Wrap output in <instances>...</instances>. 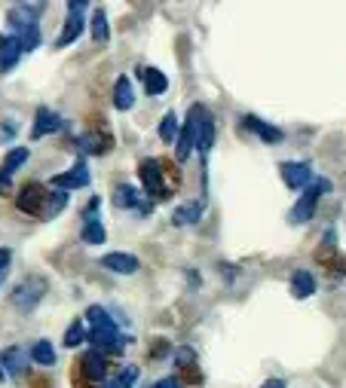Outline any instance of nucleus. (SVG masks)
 <instances>
[{
  "mask_svg": "<svg viewBox=\"0 0 346 388\" xmlns=\"http://www.w3.org/2000/svg\"><path fill=\"white\" fill-rule=\"evenodd\" d=\"M166 162L159 159H141L138 162V178H141V187L154 202H163L172 196V187H166Z\"/></svg>",
  "mask_w": 346,
  "mask_h": 388,
  "instance_id": "f257e3e1",
  "label": "nucleus"
},
{
  "mask_svg": "<svg viewBox=\"0 0 346 388\" xmlns=\"http://www.w3.org/2000/svg\"><path fill=\"white\" fill-rule=\"evenodd\" d=\"M44 293H46V278H40V275H28V278H22V282L13 288L10 300H13V306H15V309L28 315V312L37 309V303L44 300Z\"/></svg>",
  "mask_w": 346,
  "mask_h": 388,
  "instance_id": "f03ea898",
  "label": "nucleus"
},
{
  "mask_svg": "<svg viewBox=\"0 0 346 388\" xmlns=\"http://www.w3.org/2000/svg\"><path fill=\"white\" fill-rule=\"evenodd\" d=\"M325 193H331V181H325V178L313 181L307 190H303L300 202L291 208L288 221H291V223H307V221H313V214H316V208H319V199H322Z\"/></svg>",
  "mask_w": 346,
  "mask_h": 388,
  "instance_id": "7ed1b4c3",
  "label": "nucleus"
},
{
  "mask_svg": "<svg viewBox=\"0 0 346 388\" xmlns=\"http://www.w3.org/2000/svg\"><path fill=\"white\" fill-rule=\"evenodd\" d=\"M15 205L28 217H46L49 214V190L40 187V183H25L19 190V196H15Z\"/></svg>",
  "mask_w": 346,
  "mask_h": 388,
  "instance_id": "20e7f679",
  "label": "nucleus"
},
{
  "mask_svg": "<svg viewBox=\"0 0 346 388\" xmlns=\"http://www.w3.org/2000/svg\"><path fill=\"white\" fill-rule=\"evenodd\" d=\"M193 111H197V150H199V156L206 159L215 147L218 129H215V120H212V113H208L206 104H193Z\"/></svg>",
  "mask_w": 346,
  "mask_h": 388,
  "instance_id": "39448f33",
  "label": "nucleus"
},
{
  "mask_svg": "<svg viewBox=\"0 0 346 388\" xmlns=\"http://www.w3.org/2000/svg\"><path fill=\"white\" fill-rule=\"evenodd\" d=\"M77 370H80V376L86 379L89 385L92 382L98 385V382H105V379H107V373H111V364H107V355H101V352L89 349L86 355L77 361Z\"/></svg>",
  "mask_w": 346,
  "mask_h": 388,
  "instance_id": "423d86ee",
  "label": "nucleus"
},
{
  "mask_svg": "<svg viewBox=\"0 0 346 388\" xmlns=\"http://www.w3.org/2000/svg\"><path fill=\"white\" fill-rule=\"evenodd\" d=\"M114 208H120V211H138V214H150V202H145V196H141L135 187H129V183H117L114 187Z\"/></svg>",
  "mask_w": 346,
  "mask_h": 388,
  "instance_id": "0eeeda50",
  "label": "nucleus"
},
{
  "mask_svg": "<svg viewBox=\"0 0 346 388\" xmlns=\"http://www.w3.org/2000/svg\"><path fill=\"white\" fill-rule=\"evenodd\" d=\"M62 129H65V120L55 111H49V107H37V113H34L31 141H40V138H46V134H55Z\"/></svg>",
  "mask_w": 346,
  "mask_h": 388,
  "instance_id": "6e6552de",
  "label": "nucleus"
},
{
  "mask_svg": "<svg viewBox=\"0 0 346 388\" xmlns=\"http://www.w3.org/2000/svg\"><path fill=\"white\" fill-rule=\"evenodd\" d=\"M279 174H282V181L288 190H307L310 181H313V168L307 162H282Z\"/></svg>",
  "mask_w": 346,
  "mask_h": 388,
  "instance_id": "1a4fd4ad",
  "label": "nucleus"
},
{
  "mask_svg": "<svg viewBox=\"0 0 346 388\" xmlns=\"http://www.w3.org/2000/svg\"><path fill=\"white\" fill-rule=\"evenodd\" d=\"M53 187H58V190H83V187H89V168H86V162H77L74 168H67V172H62V174H53Z\"/></svg>",
  "mask_w": 346,
  "mask_h": 388,
  "instance_id": "9d476101",
  "label": "nucleus"
},
{
  "mask_svg": "<svg viewBox=\"0 0 346 388\" xmlns=\"http://www.w3.org/2000/svg\"><path fill=\"white\" fill-rule=\"evenodd\" d=\"M28 156H31L28 147H13L10 153L4 156V162H0V193L10 190V178H13L15 172H19L25 162H28Z\"/></svg>",
  "mask_w": 346,
  "mask_h": 388,
  "instance_id": "9b49d317",
  "label": "nucleus"
},
{
  "mask_svg": "<svg viewBox=\"0 0 346 388\" xmlns=\"http://www.w3.org/2000/svg\"><path fill=\"white\" fill-rule=\"evenodd\" d=\"M22 43L19 37H13V34H0V74H10L15 64H19L22 58Z\"/></svg>",
  "mask_w": 346,
  "mask_h": 388,
  "instance_id": "f8f14e48",
  "label": "nucleus"
},
{
  "mask_svg": "<svg viewBox=\"0 0 346 388\" xmlns=\"http://www.w3.org/2000/svg\"><path fill=\"white\" fill-rule=\"evenodd\" d=\"M101 266L107 272H117V275H135L141 266V260L135 254H123V251H114V254H105L101 257Z\"/></svg>",
  "mask_w": 346,
  "mask_h": 388,
  "instance_id": "ddd939ff",
  "label": "nucleus"
},
{
  "mask_svg": "<svg viewBox=\"0 0 346 388\" xmlns=\"http://www.w3.org/2000/svg\"><path fill=\"white\" fill-rule=\"evenodd\" d=\"M0 364H4L6 376H13V379H22L25 373H28V355H25L22 345H10V349H4Z\"/></svg>",
  "mask_w": 346,
  "mask_h": 388,
  "instance_id": "4468645a",
  "label": "nucleus"
},
{
  "mask_svg": "<svg viewBox=\"0 0 346 388\" xmlns=\"http://www.w3.org/2000/svg\"><path fill=\"white\" fill-rule=\"evenodd\" d=\"M193 147H197V111L190 107L187 123H184V129L178 132V147H175V159H178V162H184V159L190 156Z\"/></svg>",
  "mask_w": 346,
  "mask_h": 388,
  "instance_id": "2eb2a0df",
  "label": "nucleus"
},
{
  "mask_svg": "<svg viewBox=\"0 0 346 388\" xmlns=\"http://www.w3.org/2000/svg\"><path fill=\"white\" fill-rule=\"evenodd\" d=\"M242 129H248V132H255L264 144H282V138H285V132L282 129H276V125H270L264 120H258V116H242Z\"/></svg>",
  "mask_w": 346,
  "mask_h": 388,
  "instance_id": "dca6fc26",
  "label": "nucleus"
},
{
  "mask_svg": "<svg viewBox=\"0 0 346 388\" xmlns=\"http://www.w3.org/2000/svg\"><path fill=\"white\" fill-rule=\"evenodd\" d=\"M83 31H86V19H83L80 13H71V15H67V22L62 25V31H58V37H55V49L71 46Z\"/></svg>",
  "mask_w": 346,
  "mask_h": 388,
  "instance_id": "f3484780",
  "label": "nucleus"
},
{
  "mask_svg": "<svg viewBox=\"0 0 346 388\" xmlns=\"http://www.w3.org/2000/svg\"><path fill=\"white\" fill-rule=\"evenodd\" d=\"M138 80L145 83V92L150 98H157V95H163V92L168 89V80H166V74L163 71H157V67H138Z\"/></svg>",
  "mask_w": 346,
  "mask_h": 388,
  "instance_id": "a211bd4d",
  "label": "nucleus"
},
{
  "mask_svg": "<svg viewBox=\"0 0 346 388\" xmlns=\"http://www.w3.org/2000/svg\"><path fill=\"white\" fill-rule=\"evenodd\" d=\"M291 293L298 300H307L316 293V275L310 272V269H298V272L291 275Z\"/></svg>",
  "mask_w": 346,
  "mask_h": 388,
  "instance_id": "6ab92c4d",
  "label": "nucleus"
},
{
  "mask_svg": "<svg viewBox=\"0 0 346 388\" xmlns=\"http://www.w3.org/2000/svg\"><path fill=\"white\" fill-rule=\"evenodd\" d=\"M114 107H117V111H132V107H135V92H132L129 77H117V86H114Z\"/></svg>",
  "mask_w": 346,
  "mask_h": 388,
  "instance_id": "aec40b11",
  "label": "nucleus"
},
{
  "mask_svg": "<svg viewBox=\"0 0 346 388\" xmlns=\"http://www.w3.org/2000/svg\"><path fill=\"white\" fill-rule=\"evenodd\" d=\"M80 239L86 242V244H105L107 233H105V226H101V221H98V217H83V226H80Z\"/></svg>",
  "mask_w": 346,
  "mask_h": 388,
  "instance_id": "412c9836",
  "label": "nucleus"
},
{
  "mask_svg": "<svg viewBox=\"0 0 346 388\" xmlns=\"http://www.w3.org/2000/svg\"><path fill=\"white\" fill-rule=\"evenodd\" d=\"M37 10H28V6H19V10H10L6 13V22L15 28V34H22L25 28H31V25H37Z\"/></svg>",
  "mask_w": 346,
  "mask_h": 388,
  "instance_id": "4be33fe9",
  "label": "nucleus"
},
{
  "mask_svg": "<svg viewBox=\"0 0 346 388\" xmlns=\"http://www.w3.org/2000/svg\"><path fill=\"white\" fill-rule=\"evenodd\" d=\"M89 31H92V43H98V46H105L107 40H111V28H107V15H105V10H95V13H92Z\"/></svg>",
  "mask_w": 346,
  "mask_h": 388,
  "instance_id": "5701e85b",
  "label": "nucleus"
},
{
  "mask_svg": "<svg viewBox=\"0 0 346 388\" xmlns=\"http://www.w3.org/2000/svg\"><path fill=\"white\" fill-rule=\"evenodd\" d=\"M86 324H89V331H111V327H117V321L107 315V309H101V306L86 309Z\"/></svg>",
  "mask_w": 346,
  "mask_h": 388,
  "instance_id": "b1692460",
  "label": "nucleus"
},
{
  "mask_svg": "<svg viewBox=\"0 0 346 388\" xmlns=\"http://www.w3.org/2000/svg\"><path fill=\"white\" fill-rule=\"evenodd\" d=\"M199 214H202V202H190V205L175 208L172 223H175V226H193V223L199 221Z\"/></svg>",
  "mask_w": 346,
  "mask_h": 388,
  "instance_id": "393cba45",
  "label": "nucleus"
},
{
  "mask_svg": "<svg viewBox=\"0 0 346 388\" xmlns=\"http://www.w3.org/2000/svg\"><path fill=\"white\" fill-rule=\"evenodd\" d=\"M31 361L40 367H53L55 364V349L49 345V340H37L31 345Z\"/></svg>",
  "mask_w": 346,
  "mask_h": 388,
  "instance_id": "a878e982",
  "label": "nucleus"
},
{
  "mask_svg": "<svg viewBox=\"0 0 346 388\" xmlns=\"http://www.w3.org/2000/svg\"><path fill=\"white\" fill-rule=\"evenodd\" d=\"M178 132H181V123H178V116L175 113H166L163 116V123H159V141H166V144H172V141H178Z\"/></svg>",
  "mask_w": 346,
  "mask_h": 388,
  "instance_id": "bb28decb",
  "label": "nucleus"
},
{
  "mask_svg": "<svg viewBox=\"0 0 346 388\" xmlns=\"http://www.w3.org/2000/svg\"><path fill=\"white\" fill-rule=\"evenodd\" d=\"M83 340H86V331H83V321H74V324L65 331L62 345H65V349H77V345H80Z\"/></svg>",
  "mask_w": 346,
  "mask_h": 388,
  "instance_id": "cd10ccee",
  "label": "nucleus"
},
{
  "mask_svg": "<svg viewBox=\"0 0 346 388\" xmlns=\"http://www.w3.org/2000/svg\"><path fill=\"white\" fill-rule=\"evenodd\" d=\"M135 379H138V367H123L114 382H107L105 388H132Z\"/></svg>",
  "mask_w": 346,
  "mask_h": 388,
  "instance_id": "c85d7f7f",
  "label": "nucleus"
},
{
  "mask_svg": "<svg viewBox=\"0 0 346 388\" xmlns=\"http://www.w3.org/2000/svg\"><path fill=\"white\" fill-rule=\"evenodd\" d=\"M10 263H13V251L10 248H0V284H4L6 272H10Z\"/></svg>",
  "mask_w": 346,
  "mask_h": 388,
  "instance_id": "c756f323",
  "label": "nucleus"
},
{
  "mask_svg": "<svg viewBox=\"0 0 346 388\" xmlns=\"http://www.w3.org/2000/svg\"><path fill=\"white\" fill-rule=\"evenodd\" d=\"M150 388H184V382H181L178 376H166V379H157Z\"/></svg>",
  "mask_w": 346,
  "mask_h": 388,
  "instance_id": "7c9ffc66",
  "label": "nucleus"
},
{
  "mask_svg": "<svg viewBox=\"0 0 346 388\" xmlns=\"http://www.w3.org/2000/svg\"><path fill=\"white\" fill-rule=\"evenodd\" d=\"M197 355H193V349H178V367H190Z\"/></svg>",
  "mask_w": 346,
  "mask_h": 388,
  "instance_id": "2f4dec72",
  "label": "nucleus"
},
{
  "mask_svg": "<svg viewBox=\"0 0 346 388\" xmlns=\"http://www.w3.org/2000/svg\"><path fill=\"white\" fill-rule=\"evenodd\" d=\"M86 6H89V0H67V10L71 13H86Z\"/></svg>",
  "mask_w": 346,
  "mask_h": 388,
  "instance_id": "473e14b6",
  "label": "nucleus"
},
{
  "mask_svg": "<svg viewBox=\"0 0 346 388\" xmlns=\"http://www.w3.org/2000/svg\"><path fill=\"white\" fill-rule=\"evenodd\" d=\"M260 388H285V382H282V379H267Z\"/></svg>",
  "mask_w": 346,
  "mask_h": 388,
  "instance_id": "72a5a7b5",
  "label": "nucleus"
},
{
  "mask_svg": "<svg viewBox=\"0 0 346 388\" xmlns=\"http://www.w3.org/2000/svg\"><path fill=\"white\" fill-rule=\"evenodd\" d=\"M4 379H6V370H4V364H0V382H4Z\"/></svg>",
  "mask_w": 346,
  "mask_h": 388,
  "instance_id": "f704fd0d",
  "label": "nucleus"
}]
</instances>
